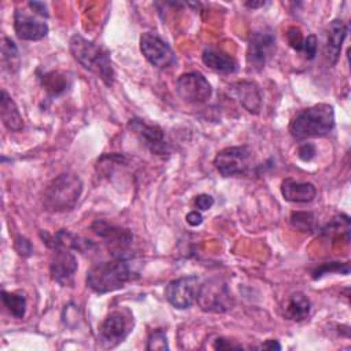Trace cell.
Wrapping results in <instances>:
<instances>
[{
  "mask_svg": "<svg viewBox=\"0 0 351 351\" xmlns=\"http://www.w3.org/2000/svg\"><path fill=\"white\" fill-rule=\"evenodd\" d=\"M315 155V147L311 144V143H306V144H302L298 149V156L304 160V162H308L314 158Z\"/></svg>",
  "mask_w": 351,
  "mask_h": 351,
  "instance_id": "31",
  "label": "cell"
},
{
  "mask_svg": "<svg viewBox=\"0 0 351 351\" xmlns=\"http://www.w3.org/2000/svg\"><path fill=\"white\" fill-rule=\"evenodd\" d=\"M140 51L144 58L158 69H167L177 62L170 45L156 33L147 32L140 38Z\"/></svg>",
  "mask_w": 351,
  "mask_h": 351,
  "instance_id": "8",
  "label": "cell"
},
{
  "mask_svg": "<svg viewBox=\"0 0 351 351\" xmlns=\"http://www.w3.org/2000/svg\"><path fill=\"white\" fill-rule=\"evenodd\" d=\"M178 96L191 104H200L210 99L213 89L206 77L200 73L191 71L180 75L176 81Z\"/></svg>",
  "mask_w": 351,
  "mask_h": 351,
  "instance_id": "7",
  "label": "cell"
},
{
  "mask_svg": "<svg viewBox=\"0 0 351 351\" xmlns=\"http://www.w3.org/2000/svg\"><path fill=\"white\" fill-rule=\"evenodd\" d=\"M261 348H263V350H280L281 346L278 344L277 340H267V341L262 343Z\"/></svg>",
  "mask_w": 351,
  "mask_h": 351,
  "instance_id": "36",
  "label": "cell"
},
{
  "mask_svg": "<svg viewBox=\"0 0 351 351\" xmlns=\"http://www.w3.org/2000/svg\"><path fill=\"white\" fill-rule=\"evenodd\" d=\"M251 151L245 145L226 147L214 158V166L223 177H232L245 173L251 165Z\"/></svg>",
  "mask_w": 351,
  "mask_h": 351,
  "instance_id": "6",
  "label": "cell"
},
{
  "mask_svg": "<svg viewBox=\"0 0 351 351\" xmlns=\"http://www.w3.org/2000/svg\"><path fill=\"white\" fill-rule=\"evenodd\" d=\"M214 348H219V350H228V348H241L240 344H233L230 343L228 339H223V337H218L215 341H214Z\"/></svg>",
  "mask_w": 351,
  "mask_h": 351,
  "instance_id": "33",
  "label": "cell"
},
{
  "mask_svg": "<svg viewBox=\"0 0 351 351\" xmlns=\"http://www.w3.org/2000/svg\"><path fill=\"white\" fill-rule=\"evenodd\" d=\"M265 4H266L265 1H247L245 3V5L250 7V8H258V7H262Z\"/></svg>",
  "mask_w": 351,
  "mask_h": 351,
  "instance_id": "37",
  "label": "cell"
},
{
  "mask_svg": "<svg viewBox=\"0 0 351 351\" xmlns=\"http://www.w3.org/2000/svg\"><path fill=\"white\" fill-rule=\"evenodd\" d=\"M310 310H311V303L308 298L302 292H296L289 296L285 304L284 314L291 321H303L308 317Z\"/></svg>",
  "mask_w": 351,
  "mask_h": 351,
  "instance_id": "22",
  "label": "cell"
},
{
  "mask_svg": "<svg viewBox=\"0 0 351 351\" xmlns=\"http://www.w3.org/2000/svg\"><path fill=\"white\" fill-rule=\"evenodd\" d=\"M291 223L300 232H313L315 228V217L307 211H295L291 214Z\"/></svg>",
  "mask_w": 351,
  "mask_h": 351,
  "instance_id": "25",
  "label": "cell"
},
{
  "mask_svg": "<svg viewBox=\"0 0 351 351\" xmlns=\"http://www.w3.org/2000/svg\"><path fill=\"white\" fill-rule=\"evenodd\" d=\"M276 48V37L271 32H254L248 40L247 62L254 70H262L273 55Z\"/></svg>",
  "mask_w": 351,
  "mask_h": 351,
  "instance_id": "10",
  "label": "cell"
},
{
  "mask_svg": "<svg viewBox=\"0 0 351 351\" xmlns=\"http://www.w3.org/2000/svg\"><path fill=\"white\" fill-rule=\"evenodd\" d=\"M145 348L147 350H169L166 333L160 329L152 332L148 337V343H147Z\"/></svg>",
  "mask_w": 351,
  "mask_h": 351,
  "instance_id": "26",
  "label": "cell"
},
{
  "mask_svg": "<svg viewBox=\"0 0 351 351\" xmlns=\"http://www.w3.org/2000/svg\"><path fill=\"white\" fill-rule=\"evenodd\" d=\"M287 38H288L289 45H291L293 49H296V51L300 52L302 45H303V40H304L303 36H302V33H300V29L296 27V26H291V27L287 30Z\"/></svg>",
  "mask_w": 351,
  "mask_h": 351,
  "instance_id": "28",
  "label": "cell"
},
{
  "mask_svg": "<svg viewBox=\"0 0 351 351\" xmlns=\"http://www.w3.org/2000/svg\"><path fill=\"white\" fill-rule=\"evenodd\" d=\"M281 195L285 200L292 203H307L315 197L317 191L311 182L285 178L281 184Z\"/></svg>",
  "mask_w": 351,
  "mask_h": 351,
  "instance_id": "17",
  "label": "cell"
},
{
  "mask_svg": "<svg viewBox=\"0 0 351 351\" xmlns=\"http://www.w3.org/2000/svg\"><path fill=\"white\" fill-rule=\"evenodd\" d=\"M347 30L348 27L341 19H333L329 25L325 44V55L332 64H335L340 56L341 45L347 36Z\"/></svg>",
  "mask_w": 351,
  "mask_h": 351,
  "instance_id": "18",
  "label": "cell"
},
{
  "mask_svg": "<svg viewBox=\"0 0 351 351\" xmlns=\"http://www.w3.org/2000/svg\"><path fill=\"white\" fill-rule=\"evenodd\" d=\"M77 259L73 255V252H70V250H55L49 263V273L52 280L62 285H66L73 278L74 273L77 271Z\"/></svg>",
  "mask_w": 351,
  "mask_h": 351,
  "instance_id": "14",
  "label": "cell"
},
{
  "mask_svg": "<svg viewBox=\"0 0 351 351\" xmlns=\"http://www.w3.org/2000/svg\"><path fill=\"white\" fill-rule=\"evenodd\" d=\"M196 300L200 308L207 313H225L233 306L232 293L219 278H211L200 285Z\"/></svg>",
  "mask_w": 351,
  "mask_h": 351,
  "instance_id": "5",
  "label": "cell"
},
{
  "mask_svg": "<svg viewBox=\"0 0 351 351\" xmlns=\"http://www.w3.org/2000/svg\"><path fill=\"white\" fill-rule=\"evenodd\" d=\"M133 278V271L125 258L96 263L86 273V285L96 293H107L123 288Z\"/></svg>",
  "mask_w": 351,
  "mask_h": 351,
  "instance_id": "3",
  "label": "cell"
},
{
  "mask_svg": "<svg viewBox=\"0 0 351 351\" xmlns=\"http://www.w3.org/2000/svg\"><path fill=\"white\" fill-rule=\"evenodd\" d=\"M300 52H303L306 59H308V60L314 59V56L317 55V38L314 34H310L303 40Z\"/></svg>",
  "mask_w": 351,
  "mask_h": 351,
  "instance_id": "29",
  "label": "cell"
},
{
  "mask_svg": "<svg viewBox=\"0 0 351 351\" xmlns=\"http://www.w3.org/2000/svg\"><path fill=\"white\" fill-rule=\"evenodd\" d=\"M45 243L53 248V250H58V248H63V250H77L80 252H85V251H89L93 244L90 240H86V239H82L77 234H73L64 229L59 230L56 234H53L52 237L47 239Z\"/></svg>",
  "mask_w": 351,
  "mask_h": 351,
  "instance_id": "20",
  "label": "cell"
},
{
  "mask_svg": "<svg viewBox=\"0 0 351 351\" xmlns=\"http://www.w3.org/2000/svg\"><path fill=\"white\" fill-rule=\"evenodd\" d=\"M15 250L22 256H30L32 252H33V247H32L30 241L27 239H25V237H21V236L15 241Z\"/></svg>",
  "mask_w": 351,
  "mask_h": 351,
  "instance_id": "30",
  "label": "cell"
},
{
  "mask_svg": "<svg viewBox=\"0 0 351 351\" xmlns=\"http://www.w3.org/2000/svg\"><path fill=\"white\" fill-rule=\"evenodd\" d=\"M69 44L73 58L81 66L97 75L107 86L114 84V67L110 59V53L104 48L84 38L81 34L71 36Z\"/></svg>",
  "mask_w": 351,
  "mask_h": 351,
  "instance_id": "1",
  "label": "cell"
},
{
  "mask_svg": "<svg viewBox=\"0 0 351 351\" xmlns=\"http://www.w3.org/2000/svg\"><path fill=\"white\" fill-rule=\"evenodd\" d=\"M129 129L140 138V141L155 155H169L170 147L165 138V133L159 126L148 125L143 119L133 118L129 121Z\"/></svg>",
  "mask_w": 351,
  "mask_h": 351,
  "instance_id": "11",
  "label": "cell"
},
{
  "mask_svg": "<svg viewBox=\"0 0 351 351\" xmlns=\"http://www.w3.org/2000/svg\"><path fill=\"white\" fill-rule=\"evenodd\" d=\"M1 300L8 313L21 319L26 313V298L21 292H7L1 291Z\"/></svg>",
  "mask_w": 351,
  "mask_h": 351,
  "instance_id": "23",
  "label": "cell"
},
{
  "mask_svg": "<svg viewBox=\"0 0 351 351\" xmlns=\"http://www.w3.org/2000/svg\"><path fill=\"white\" fill-rule=\"evenodd\" d=\"M341 270H343L344 274H348V271H350L348 263H344V265H341V263H339V262L324 263L322 266H319V267L313 273V277H314V278H319L322 274H325V273H328V271H341Z\"/></svg>",
  "mask_w": 351,
  "mask_h": 351,
  "instance_id": "27",
  "label": "cell"
},
{
  "mask_svg": "<svg viewBox=\"0 0 351 351\" xmlns=\"http://www.w3.org/2000/svg\"><path fill=\"white\" fill-rule=\"evenodd\" d=\"M185 219H186V222H188L191 226H197V225H200V223L203 222V217H202V214L197 213V211H191V213H188L186 217H185Z\"/></svg>",
  "mask_w": 351,
  "mask_h": 351,
  "instance_id": "35",
  "label": "cell"
},
{
  "mask_svg": "<svg viewBox=\"0 0 351 351\" xmlns=\"http://www.w3.org/2000/svg\"><path fill=\"white\" fill-rule=\"evenodd\" d=\"M199 280L195 276L180 277L170 281L166 285L165 295L167 302L176 308H186L192 306L197 298L199 292Z\"/></svg>",
  "mask_w": 351,
  "mask_h": 351,
  "instance_id": "9",
  "label": "cell"
},
{
  "mask_svg": "<svg viewBox=\"0 0 351 351\" xmlns=\"http://www.w3.org/2000/svg\"><path fill=\"white\" fill-rule=\"evenodd\" d=\"M335 128L333 107L325 103L303 110L289 123V133L296 140L322 137Z\"/></svg>",
  "mask_w": 351,
  "mask_h": 351,
  "instance_id": "2",
  "label": "cell"
},
{
  "mask_svg": "<svg viewBox=\"0 0 351 351\" xmlns=\"http://www.w3.org/2000/svg\"><path fill=\"white\" fill-rule=\"evenodd\" d=\"M82 193L78 176L63 173L55 177L44 189L43 204L48 211L64 213L73 210Z\"/></svg>",
  "mask_w": 351,
  "mask_h": 351,
  "instance_id": "4",
  "label": "cell"
},
{
  "mask_svg": "<svg viewBox=\"0 0 351 351\" xmlns=\"http://www.w3.org/2000/svg\"><path fill=\"white\" fill-rule=\"evenodd\" d=\"M29 7L38 15L41 16H48V10H47V4L41 3V1H30Z\"/></svg>",
  "mask_w": 351,
  "mask_h": 351,
  "instance_id": "34",
  "label": "cell"
},
{
  "mask_svg": "<svg viewBox=\"0 0 351 351\" xmlns=\"http://www.w3.org/2000/svg\"><path fill=\"white\" fill-rule=\"evenodd\" d=\"M0 115L4 126L10 132H19L23 128V119L19 114V110L11 96L3 89L0 100Z\"/></svg>",
  "mask_w": 351,
  "mask_h": 351,
  "instance_id": "21",
  "label": "cell"
},
{
  "mask_svg": "<svg viewBox=\"0 0 351 351\" xmlns=\"http://www.w3.org/2000/svg\"><path fill=\"white\" fill-rule=\"evenodd\" d=\"M129 330L130 329L125 314L119 310L111 311L99 328V341L104 347H114L128 336Z\"/></svg>",
  "mask_w": 351,
  "mask_h": 351,
  "instance_id": "12",
  "label": "cell"
},
{
  "mask_svg": "<svg viewBox=\"0 0 351 351\" xmlns=\"http://www.w3.org/2000/svg\"><path fill=\"white\" fill-rule=\"evenodd\" d=\"M14 29L21 40L38 41L48 34V25L29 15L23 10H16L14 14Z\"/></svg>",
  "mask_w": 351,
  "mask_h": 351,
  "instance_id": "13",
  "label": "cell"
},
{
  "mask_svg": "<svg viewBox=\"0 0 351 351\" xmlns=\"http://www.w3.org/2000/svg\"><path fill=\"white\" fill-rule=\"evenodd\" d=\"M213 204H214V199L207 193H200L195 197V206L202 211H206V210L211 208Z\"/></svg>",
  "mask_w": 351,
  "mask_h": 351,
  "instance_id": "32",
  "label": "cell"
},
{
  "mask_svg": "<svg viewBox=\"0 0 351 351\" xmlns=\"http://www.w3.org/2000/svg\"><path fill=\"white\" fill-rule=\"evenodd\" d=\"M202 60L208 69L221 74H232L237 70L236 59L221 49L206 48L202 53Z\"/></svg>",
  "mask_w": 351,
  "mask_h": 351,
  "instance_id": "19",
  "label": "cell"
},
{
  "mask_svg": "<svg viewBox=\"0 0 351 351\" xmlns=\"http://www.w3.org/2000/svg\"><path fill=\"white\" fill-rule=\"evenodd\" d=\"M1 64L3 69L8 70L10 73H15L19 69L18 48L8 37H3L1 40Z\"/></svg>",
  "mask_w": 351,
  "mask_h": 351,
  "instance_id": "24",
  "label": "cell"
},
{
  "mask_svg": "<svg viewBox=\"0 0 351 351\" xmlns=\"http://www.w3.org/2000/svg\"><path fill=\"white\" fill-rule=\"evenodd\" d=\"M90 229L100 239H103L111 247H115L118 250H123L125 247L130 245L132 240H133V234L129 229H123V228L111 225V223H108L106 221H101V219L95 221L92 223Z\"/></svg>",
  "mask_w": 351,
  "mask_h": 351,
  "instance_id": "15",
  "label": "cell"
},
{
  "mask_svg": "<svg viewBox=\"0 0 351 351\" xmlns=\"http://www.w3.org/2000/svg\"><path fill=\"white\" fill-rule=\"evenodd\" d=\"M230 89L248 112H252V114L259 112L262 107V95L256 84L250 81H240L233 84Z\"/></svg>",
  "mask_w": 351,
  "mask_h": 351,
  "instance_id": "16",
  "label": "cell"
}]
</instances>
